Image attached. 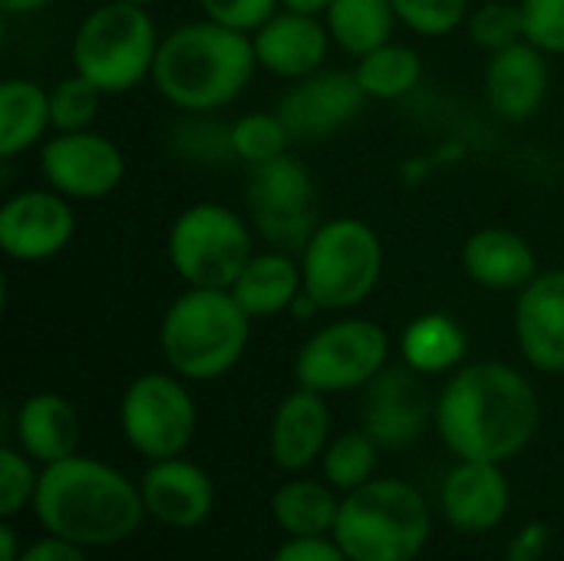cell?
<instances>
[{"instance_id":"2e32d148","label":"cell","mask_w":564,"mask_h":561,"mask_svg":"<svg viewBox=\"0 0 564 561\" xmlns=\"http://www.w3.org/2000/svg\"><path fill=\"white\" fill-rule=\"evenodd\" d=\"M512 486L502 463L459 460L440 489L443 519L463 536H486L509 516Z\"/></svg>"},{"instance_id":"8992f818","label":"cell","mask_w":564,"mask_h":561,"mask_svg":"<svg viewBox=\"0 0 564 561\" xmlns=\"http://www.w3.org/2000/svg\"><path fill=\"white\" fill-rule=\"evenodd\" d=\"M159 43L149 7L106 0L83 17L73 36V69L106 96H119L152 79Z\"/></svg>"},{"instance_id":"6da1fadb","label":"cell","mask_w":564,"mask_h":561,"mask_svg":"<svg viewBox=\"0 0 564 561\" xmlns=\"http://www.w3.org/2000/svg\"><path fill=\"white\" fill-rule=\"evenodd\" d=\"M433 423L456 460L509 463L535 440L542 403L519 367L476 360L449 374L436 397Z\"/></svg>"},{"instance_id":"b9f144b4","label":"cell","mask_w":564,"mask_h":561,"mask_svg":"<svg viewBox=\"0 0 564 561\" xmlns=\"http://www.w3.org/2000/svg\"><path fill=\"white\" fill-rule=\"evenodd\" d=\"M26 552V546H20V536L13 529V519L0 522V561H20Z\"/></svg>"},{"instance_id":"74e56055","label":"cell","mask_w":564,"mask_h":561,"mask_svg":"<svg viewBox=\"0 0 564 561\" xmlns=\"http://www.w3.org/2000/svg\"><path fill=\"white\" fill-rule=\"evenodd\" d=\"M198 7L208 20H215L221 26L254 33L278 13L281 0H198Z\"/></svg>"},{"instance_id":"d4e9b609","label":"cell","mask_w":564,"mask_h":561,"mask_svg":"<svg viewBox=\"0 0 564 561\" xmlns=\"http://www.w3.org/2000/svg\"><path fill=\"white\" fill-rule=\"evenodd\" d=\"M340 503L344 493H337L327 479H307L297 473L274 489L271 516L288 539H327L334 536Z\"/></svg>"},{"instance_id":"8fae6325","label":"cell","mask_w":564,"mask_h":561,"mask_svg":"<svg viewBox=\"0 0 564 561\" xmlns=\"http://www.w3.org/2000/svg\"><path fill=\"white\" fill-rule=\"evenodd\" d=\"M248 212L254 228L281 251H301L317 231V185L311 169L291 152L248 175Z\"/></svg>"},{"instance_id":"d6a6232c","label":"cell","mask_w":564,"mask_h":561,"mask_svg":"<svg viewBox=\"0 0 564 561\" xmlns=\"http://www.w3.org/2000/svg\"><path fill=\"white\" fill-rule=\"evenodd\" d=\"M397 20L423 40H440L469 20V0H390Z\"/></svg>"},{"instance_id":"e0dca14e","label":"cell","mask_w":564,"mask_h":561,"mask_svg":"<svg viewBox=\"0 0 564 561\" xmlns=\"http://www.w3.org/2000/svg\"><path fill=\"white\" fill-rule=\"evenodd\" d=\"M516 344L532 370L564 374V268L539 271L519 291Z\"/></svg>"},{"instance_id":"9c48e42d","label":"cell","mask_w":564,"mask_h":561,"mask_svg":"<svg viewBox=\"0 0 564 561\" xmlns=\"http://www.w3.org/2000/svg\"><path fill=\"white\" fill-rule=\"evenodd\" d=\"M390 360V337L380 324L367 317H344L314 331L297 357L294 380L297 387L317 390L324 397L364 390Z\"/></svg>"},{"instance_id":"44dd1931","label":"cell","mask_w":564,"mask_h":561,"mask_svg":"<svg viewBox=\"0 0 564 561\" xmlns=\"http://www.w3.org/2000/svg\"><path fill=\"white\" fill-rule=\"evenodd\" d=\"M251 43L258 66L281 79H304L324 66L334 36L327 23H321V17L281 10L251 33Z\"/></svg>"},{"instance_id":"8d00e7d4","label":"cell","mask_w":564,"mask_h":561,"mask_svg":"<svg viewBox=\"0 0 564 561\" xmlns=\"http://www.w3.org/2000/svg\"><path fill=\"white\" fill-rule=\"evenodd\" d=\"M522 23L529 43L564 56V0H522Z\"/></svg>"},{"instance_id":"f35d334b","label":"cell","mask_w":564,"mask_h":561,"mask_svg":"<svg viewBox=\"0 0 564 561\" xmlns=\"http://www.w3.org/2000/svg\"><path fill=\"white\" fill-rule=\"evenodd\" d=\"M552 546V529L549 522H529L522 526L509 546H506V561H542Z\"/></svg>"},{"instance_id":"cb8c5ba5","label":"cell","mask_w":564,"mask_h":561,"mask_svg":"<svg viewBox=\"0 0 564 561\" xmlns=\"http://www.w3.org/2000/svg\"><path fill=\"white\" fill-rule=\"evenodd\" d=\"M228 291L248 311L251 321L278 317V314L291 311L297 304V298L304 294L301 261H294V255L281 251V248L254 255Z\"/></svg>"},{"instance_id":"4fadbf2b","label":"cell","mask_w":564,"mask_h":561,"mask_svg":"<svg viewBox=\"0 0 564 561\" xmlns=\"http://www.w3.org/2000/svg\"><path fill=\"white\" fill-rule=\"evenodd\" d=\"M436 413V403L430 400L423 377L400 367H383L367 387L360 400V430L380 446V450H403L420 440L430 417Z\"/></svg>"},{"instance_id":"ba28073f","label":"cell","mask_w":564,"mask_h":561,"mask_svg":"<svg viewBox=\"0 0 564 561\" xmlns=\"http://www.w3.org/2000/svg\"><path fill=\"white\" fill-rule=\"evenodd\" d=\"M254 258L248 222L218 202H198L178 212L169 228V261L188 288L228 291Z\"/></svg>"},{"instance_id":"ac0fdd59","label":"cell","mask_w":564,"mask_h":561,"mask_svg":"<svg viewBox=\"0 0 564 561\" xmlns=\"http://www.w3.org/2000/svg\"><path fill=\"white\" fill-rule=\"evenodd\" d=\"M139 489H142L145 516L165 529H182V532L198 529L208 522V516L215 509L212 476L185 456L152 463L142 473Z\"/></svg>"},{"instance_id":"277c9868","label":"cell","mask_w":564,"mask_h":561,"mask_svg":"<svg viewBox=\"0 0 564 561\" xmlns=\"http://www.w3.org/2000/svg\"><path fill=\"white\" fill-rule=\"evenodd\" d=\"M251 341V317L221 288H188L178 294L162 324L159 347L182 380H218L231 374Z\"/></svg>"},{"instance_id":"3957f363","label":"cell","mask_w":564,"mask_h":561,"mask_svg":"<svg viewBox=\"0 0 564 561\" xmlns=\"http://www.w3.org/2000/svg\"><path fill=\"white\" fill-rule=\"evenodd\" d=\"M258 66L251 33L215 20H192L159 43L152 83L182 112H212L235 103Z\"/></svg>"},{"instance_id":"f1b7e54d","label":"cell","mask_w":564,"mask_h":561,"mask_svg":"<svg viewBox=\"0 0 564 561\" xmlns=\"http://www.w3.org/2000/svg\"><path fill=\"white\" fill-rule=\"evenodd\" d=\"M357 83L367 99H400L413 93L423 79V60L406 43H383L357 60Z\"/></svg>"},{"instance_id":"7c38bea8","label":"cell","mask_w":564,"mask_h":561,"mask_svg":"<svg viewBox=\"0 0 564 561\" xmlns=\"http://www.w3.org/2000/svg\"><path fill=\"white\" fill-rule=\"evenodd\" d=\"M40 172L59 195L96 202L119 188L126 179V159L119 145L102 132H56L40 149Z\"/></svg>"},{"instance_id":"9a60e30c","label":"cell","mask_w":564,"mask_h":561,"mask_svg":"<svg viewBox=\"0 0 564 561\" xmlns=\"http://www.w3.org/2000/svg\"><path fill=\"white\" fill-rule=\"evenodd\" d=\"M76 235L69 198L56 188H26L0 205V248L13 261H46Z\"/></svg>"},{"instance_id":"60d3db41","label":"cell","mask_w":564,"mask_h":561,"mask_svg":"<svg viewBox=\"0 0 564 561\" xmlns=\"http://www.w3.org/2000/svg\"><path fill=\"white\" fill-rule=\"evenodd\" d=\"M20 561H89V559H86V549H79V546H73V542H66V539L46 536V539L30 542Z\"/></svg>"},{"instance_id":"30bf717a","label":"cell","mask_w":564,"mask_h":561,"mask_svg":"<svg viewBox=\"0 0 564 561\" xmlns=\"http://www.w3.org/2000/svg\"><path fill=\"white\" fill-rule=\"evenodd\" d=\"M119 430L149 463L185 456L198 430L195 400L178 374H139L119 400Z\"/></svg>"},{"instance_id":"f546056e","label":"cell","mask_w":564,"mask_h":561,"mask_svg":"<svg viewBox=\"0 0 564 561\" xmlns=\"http://www.w3.org/2000/svg\"><path fill=\"white\" fill-rule=\"evenodd\" d=\"M377 453L380 446L364 433V430H347L340 436H334L321 456V470L324 479L337 489V493H354L360 486H367L377 473Z\"/></svg>"},{"instance_id":"ee69618b","label":"cell","mask_w":564,"mask_h":561,"mask_svg":"<svg viewBox=\"0 0 564 561\" xmlns=\"http://www.w3.org/2000/svg\"><path fill=\"white\" fill-rule=\"evenodd\" d=\"M46 3H53V0H0V10H3V13H17V17H23V13H36V10H43Z\"/></svg>"},{"instance_id":"836d02e7","label":"cell","mask_w":564,"mask_h":561,"mask_svg":"<svg viewBox=\"0 0 564 561\" xmlns=\"http://www.w3.org/2000/svg\"><path fill=\"white\" fill-rule=\"evenodd\" d=\"M469 40L489 53H499L519 40H525V23H522V3H502L489 0L476 7L466 20Z\"/></svg>"},{"instance_id":"484cf974","label":"cell","mask_w":564,"mask_h":561,"mask_svg":"<svg viewBox=\"0 0 564 561\" xmlns=\"http://www.w3.org/2000/svg\"><path fill=\"white\" fill-rule=\"evenodd\" d=\"M469 350L466 331L459 327L456 317L443 311L420 314L406 324L400 334V357L410 370L420 377H443L463 367Z\"/></svg>"},{"instance_id":"83f0119b","label":"cell","mask_w":564,"mask_h":561,"mask_svg":"<svg viewBox=\"0 0 564 561\" xmlns=\"http://www.w3.org/2000/svg\"><path fill=\"white\" fill-rule=\"evenodd\" d=\"M324 17L334 43L357 60L390 43L393 26L400 23L390 0H334Z\"/></svg>"},{"instance_id":"ab89813d","label":"cell","mask_w":564,"mask_h":561,"mask_svg":"<svg viewBox=\"0 0 564 561\" xmlns=\"http://www.w3.org/2000/svg\"><path fill=\"white\" fill-rule=\"evenodd\" d=\"M271 561H350L344 555V549L334 542V536L327 539H288Z\"/></svg>"},{"instance_id":"ffe728a7","label":"cell","mask_w":564,"mask_h":561,"mask_svg":"<svg viewBox=\"0 0 564 561\" xmlns=\"http://www.w3.org/2000/svg\"><path fill=\"white\" fill-rule=\"evenodd\" d=\"M330 407L327 397L307 387L291 390L271 417V460L278 470L297 476L311 470L330 443Z\"/></svg>"},{"instance_id":"5b68a950","label":"cell","mask_w":564,"mask_h":561,"mask_svg":"<svg viewBox=\"0 0 564 561\" xmlns=\"http://www.w3.org/2000/svg\"><path fill=\"white\" fill-rule=\"evenodd\" d=\"M433 532L430 503L406 479H370L344 493L334 542L350 561H416Z\"/></svg>"},{"instance_id":"52a82bcc","label":"cell","mask_w":564,"mask_h":561,"mask_svg":"<svg viewBox=\"0 0 564 561\" xmlns=\"http://www.w3.org/2000/svg\"><path fill=\"white\" fill-rule=\"evenodd\" d=\"M304 298L317 311H350L364 304L383 274L380 235L360 218H330L301 248Z\"/></svg>"},{"instance_id":"4dcf8cb0","label":"cell","mask_w":564,"mask_h":561,"mask_svg":"<svg viewBox=\"0 0 564 561\" xmlns=\"http://www.w3.org/2000/svg\"><path fill=\"white\" fill-rule=\"evenodd\" d=\"M291 142L294 139L278 112H248L231 126V149L248 165H261L288 155Z\"/></svg>"},{"instance_id":"f6af8a7d","label":"cell","mask_w":564,"mask_h":561,"mask_svg":"<svg viewBox=\"0 0 564 561\" xmlns=\"http://www.w3.org/2000/svg\"><path fill=\"white\" fill-rule=\"evenodd\" d=\"M116 3H139V7H149V3H159V0H116Z\"/></svg>"},{"instance_id":"1f68e13d","label":"cell","mask_w":564,"mask_h":561,"mask_svg":"<svg viewBox=\"0 0 564 561\" xmlns=\"http://www.w3.org/2000/svg\"><path fill=\"white\" fill-rule=\"evenodd\" d=\"M102 89L96 83H89L86 76L73 73L66 79H59L53 89H50V122L56 132H79V129H89L96 112H99V103H102Z\"/></svg>"},{"instance_id":"603a6c76","label":"cell","mask_w":564,"mask_h":561,"mask_svg":"<svg viewBox=\"0 0 564 561\" xmlns=\"http://www.w3.org/2000/svg\"><path fill=\"white\" fill-rule=\"evenodd\" d=\"M463 271L486 291H522L539 274V258L519 231L479 228L463 245Z\"/></svg>"},{"instance_id":"e575fe53","label":"cell","mask_w":564,"mask_h":561,"mask_svg":"<svg viewBox=\"0 0 564 561\" xmlns=\"http://www.w3.org/2000/svg\"><path fill=\"white\" fill-rule=\"evenodd\" d=\"M40 473L43 470H36V463L20 446L0 450V516L3 519H17L23 509H33Z\"/></svg>"},{"instance_id":"5bb4252c","label":"cell","mask_w":564,"mask_h":561,"mask_svg":"<svg viewBox=\"0 0 564 561\" xmlns=\"http://www.w3.org/2000/svg\"><path fill=\"white\" fill-rule=\"evenodd\" d=\"M367 103V93L357 83V73L347 69H317L281 96L278 116L284 119L294 142H321L350 126Z\"/></svg>"},{"instance_id":"d6986e66","label":"cell","mask_w":564,"mask_h":561,"mask_svg":"<svg viewBox=\"0 0 564 561\" xmlns=\"http://www.w3.org/2000/svg\"><path fill=\"white\" fill-rule=\"evenodd\" d=\"M549 53L529 40H519L489 56L486 66V103L499 119L525 122L549 99Z\"/></svg>"},{"instance_id":"7a4b0ae2","label":"cell","mask_w":564,"mask_h":561,"mask_svg":"<svg viewBox=\"0 0 564 561\" xmlns=\"http://www.w3.org/2000/svg\"><path fill=\"white\" fill-rule=\"evenodd\" d=\"M33 513L46 536L79 549L119 546L149 519L139 483L102 460L79 453L43 466Z\"/></svg>"},{"instance_id":"d590c367","label":"cell","mask_w":564,"mask_h":561,"mask_svg":"<svg viewBox=\"0 0 564 561\" xmlns=\"http://www.w3.org/2000/svg\"><path fill=\"white\" fill-rule=\"evenodd\" d=\"M175 149L195 162H225L235 155L231 126L208 122V119H188L175 129Z\"/></svg>"},{"instance_id":"7bdbcfd3","label":"cell","mask_w":564,"mask_h":561,"mask_svg":"<svg viewBox=\"0 0 564 561\" xmlns=\"http://www.w3.org/2000/svg\"><path fill=\"white\" fill-rule=\"evenodd\" d=\"M334 0H281L284 10H294V13H307V17H324L330 10Z\"/></svg>"},{"instance_id":"7402d4cb","label":"cell","mask_w":564,"mask_h":561,"mask_svg":"<svg viewBox=\"0 0 564 561\" xmlns=\"http://www.w3.org/2000/svg\"><path fill=\"white\" fill-rule=\"evenodd\" d=\"M13 436L36 466H53L79 453L83 420L63 393H33L13 413Z\"/></svg>"},{"instance_id":"4316f807","label":"cell","mask_w":564,"mask_h":561,"mask_svg":"<svg viewBox=\"0 0 564 561\" xmlns=\"http://www.w3.org/2000/svg\"><path fill=\"white\" fill-rule=\"evenodd\" d=\"M50 89L33 79L10 76L0 86V159H13L36 142H43L50 129Z\"/></svg>"}]
</instances>
